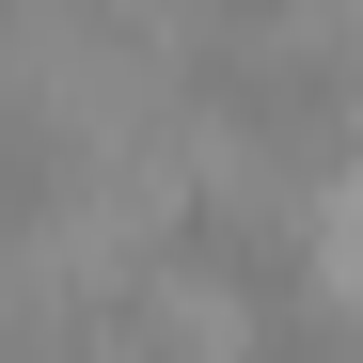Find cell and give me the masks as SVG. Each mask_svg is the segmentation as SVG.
<instances>
[{"label": "cell", "mask_w": 363, "mask_h": 363, "mask_svg": "<svg viewBox=\"0 0 363 363\" xmlns=\"http://www.w3.org/2000/svg\"><path fill=\"white\" fill-rule=\"evenodd\" d=\"M111 332H127L143 363H253V347H269L253 284H237V269H206V253H158V269L127 284V316H111Z\"/></svg>", "instance_id": "1"}, {"label": "cell", "mask_w": 363, "mask_h": 363, "mask_svg": "<svg viewBox=\"0 0 363 363\" xmlns=\"http://www.w3.org/2000/svg\"><path fill=\"white\" fill-rule=\"evenodd\" d=\"M300 253H316V300H332V316H363V143L332 158V190H316V221H300Z\"/></svg>", "instance_id": "2"}]
</instances>
